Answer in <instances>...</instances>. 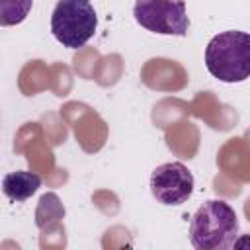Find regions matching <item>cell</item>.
<instances>
[{
    "label": "cell",
    "instance_id": "cell-1",
    "mask_svg": "<svg viewBox=\"0 0 250 250\" xmlns=\"http://www.w3.org/2000/svg\"><path fill=\"white\" fill-rule=\"evenodd\" d=\"M238 236L234 209L223 199L205 201L191 217L189 240L197 250H227Z\"/></svg>",
    "mask_w": 250,
    "mask_h": 250
},
{
    "label": "cell",
    "instance_id": "cell-2",
    "mask_svg": "<svg viewBox=\"0 0 250 250\" xmlns=\"http://www.w3.org/2000/svg\"><path fill=\"white\" fill-rule=\"evenodd\" d=\"M205 66L227 84L250 78V33L229 29L215 35L205 47Z\"/></svg>",
    "mask_w": 250,
    "mask_h": 250
},
{
    "label": "cell",
    "instance_id": "cell-3",
    "mask_svg": "<svg viewBox=\"0 0 250 250\" xmlns=\"http://www.w3.org/2000/svg\"><path fill=\"white\" fill-rule=\"evenodd\" d=\"M98 16L90 0H59L51 16L55 39L68 49L84 47L96 33Z\"/></svg>",
    "mask_w": 250,
    "mask_h": 250
},
{
    "label": "cell",
    "instance_id": "cell-4",
    "mask_svg": "<svg viewBox=\"0 0 250 250\" xmlns=\"http://www.w3.org/2000/svg\"><path fill=\"white\" fill-rule=\"evenodd\" d=\"M133 16L141 27L158 35L184 37L189 29L184 0H137Z\"/></svg>",
    "mask_w": 250,
    "mask_h": 250
},
{
    "label": "cell",
    "instance_id": "cell-5",
    "mask_svg": "<svg viewBox=\"0 0 250 250\" xmlns=\"http://www.w3.org/2000/svg\"><path fill=\"white\" fill-rule=\"evenodd\" d=\"M150 193L162 205H182L193 191V176L182 162H166L150 174Z\"/></svg>",
    "mask_w": 250,
    "mask_h": 250
},
{
    "label": "cell",
    "instance_id": "cell-6",
    "mask_svg": "<svg viewBox=\"0 0 250 250\" xmlns=\"http://www.w3.org/2000/svg\"><path fill=\"white\" fill-rule=\"evenodd\" d=\"M41 186V176L29 170H18L10 172L2 180V191L12 201H25L29 199L37 188Z\"/></svg>",
    "mask_w": 250,
    "mask_h": 250
},
{
    "label": "cell",
    "instance_id": "cell-7",
    "mask_svg": "<svg viewBox=\"0 0 250 250\" xmlns=\"http://www.w3.org/2000/svg\"><path fill=\"white\" fill-rule=\"evenodd\" d=\"M33 0H0V25H18L31 12Z\"/></svg>",
    "mask_w": 250,
    "mask_h": 250
}]
</instances>
